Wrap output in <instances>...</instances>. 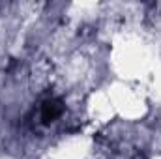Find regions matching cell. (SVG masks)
<instances>
[{
  "label": "cell",
  "mask_w": 161,
  "mask_h": 159,
  "mask_svg": "<svg viewBox=\"0 0 161 159\" xmlns=\"http://www.w3.org/2000/svg\"><path fill=\"white\" fill-rule=\"evenodd\" d=\"M62 111H64L62 101H58V99H47V101L41 105V112H40L43 123H51L53 120H56L62 114Z\"/></svg>",
  "instance_id": "1"
}]
</instances>
